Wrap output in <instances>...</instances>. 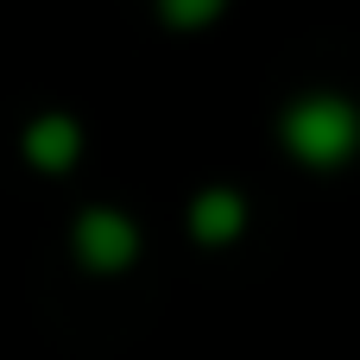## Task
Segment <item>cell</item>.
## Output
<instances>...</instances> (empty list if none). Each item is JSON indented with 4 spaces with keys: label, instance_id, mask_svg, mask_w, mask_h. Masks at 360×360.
<instances>
[{
    "label": "cell",
    "instance_id": "obj_3",
    "mask_svg": "<svg viewBox=\"0 0 360 360\" xmlns=\"http://www.w3.org/2000/svg\"><path fill=\"white\" fill-rule=\"evenodd\" d=\"M19 152H25V165H32V171L63 177V171H76V158H82V127H76L63 108L32 114V120H25V133H19Z\"/></svg>",
    "mask_w": 360,
    "mask_h": 360
},
{
    "label": "cell",
    "instance_id": "obj_2",
    "mask_svg": "<svg viewBox=\"0 0 360 360\" xmlns=\"http://www.w3.org/2000/svg\"><path fill=\"white\" fill-rule=\"evenodd\" d=\"M70 253L89 272H127L139 259V221L120 215V209H82L76 228H70Z\"/></svg>",
    "mask_w": 360,
    "mask_h": 360
},
{
    "label": "cell",
    "instance_id": "obj_4",
    "mask_svg": "<svg viewBox=\"0 0 360 360\" xmlns=\"http://www.w3.org/2000/svg\"><path fill=\"white\" fill-rule=\"evenodd\" d=\"M247 234V196L234 184H209L190 202V240L196 247H234Z\"/></svg>",
    "mask_w": 360,
    "mask_h": 360
},
{
    "label": "cell",
    "instance_id": "obj_1",
    "mask_svg": "<svg viewBox=\"0 0 360 360\" xmlns=\"http://www.w3.org/2000/svg\"><path fill=\"white\" fill-rule=\"evenodd\" d=\"M278 139L297 165L310 171H342L360 152V108L342 89H304L285 114H278Z\"/></svg>",
    "mask_w": 360,
    "mask_h": 360
},
{
    "label": "cell",
    "instance_id": "obj_5",
    "mask_svg": "<svg viewBox=\"0 0 360 360\" xmlns=\"http://www.w3.org/2000/svg\"><path fill=\"white\" fill-rule=\"evenodd\" d=\"M158 19L165 25H209V19H221V0H165Z\"/></svg>",
    "mask_w": 360,
    "mask_h": 360
}]
</instances>
